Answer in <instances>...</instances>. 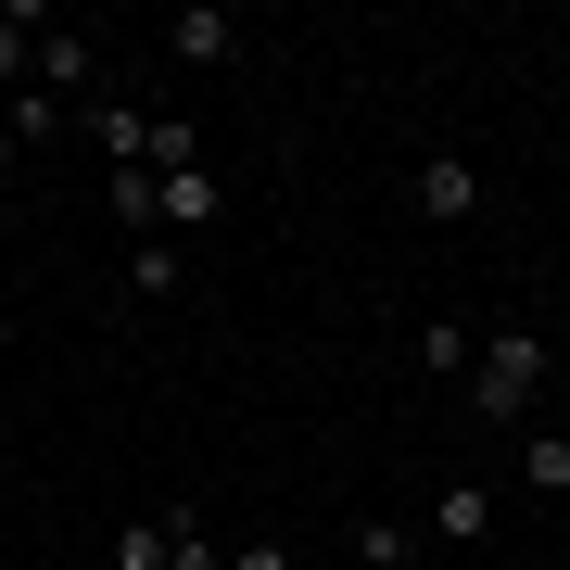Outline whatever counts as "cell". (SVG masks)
I'll list each match as a JSON object with an SVG mask.
<instances>
[{
	"label": "cell",
	"instance_id": "6da1fadb",
	"mask_svg": "<svg viewBox=\"0 0 570 570\" xmlns=\"http://www.w3.org/2000/svg\"><path fill=\"white\" fill-rule=\"evenodd\" d=\"M546 330H482V355H469V419L482 431H520L532 419V393H546Z\"/></svg>",
	"mask_w": 570,
	"mask_h": 570
},
{
	"label": "cell",
	"instance_id": "7a4b0ae2",
	"mask_svg": "<svg viewBox=\"0 0 570 570\" xmlns=\"http://www.w3.org/2000/svg\"><path fill=\"white\" fill-rule=\"evenodd\" d=\"M242 51V13H228V0H178V13H165V63H228Z\"/></svg>",
	"mask_w": 570,
	"mask_h": 570
},
{
	"label": "cell",
	"instance_id": "3957f363",
	"mask_svg": "<svg viewBox=\"0 0 570 570\" xmlns=\"http://www.w3.org/2000/svg\"><path fill=\"white\" fill-rule=\"evenodd\" d=\"M406 204H419L431 228H456V216H482V165H469V153H431L419 178H406Z\"/></svg>",
	"mask_w": 570,
	"mask_h": 570
},
{
	"label": "cell",
	"instance_id": "277c9868",
	"mask_svg": "<svg viewBox=\"0 0 570 570\" xmlns=\"http://www.w3.org/2000/svg\"><path fill=\"white\" fill-rule=\"evenodd\" d=\"M165 242H204V228H216V204H228V190H216V165H165Z\"/></svg>",
	"mask_w": 570,
	"mask_h": 570
},
{
	"label": "cell",
	"instance_id": "5b68a950",
	"mask_svg": "<svg viewBox=\"0 0 570 570\" xmlns=\"http://www.w3.org/2000/svg\"><path fill=\"white\" fill-rule=\"evenodd\" d=\"M431 532H444V546H494V494L469 482V469H456V482H431Z\"/></svg>",
	"mask_w": 570,
	"mask_h": 570
},
{
	"label": "cell",
	"instance_id": "8992f818",
	"mask_svg": "<svg viewBox=\"0 0 570 570\" xmlns=\"http://www.w3.org/2000/svg\"><path fill=\"white\" fill-rule=\"evenodd\" d=\"M406 355L431 367V381H469V355H482V343H469L456 317H419V330H406Z\"/></svg>",
	"mask_w": 570,
	"mask_h": 570
},
{
	"label": "cell",
	"instance_id": "52a82bcc",
	"mask_svg": "<svg viewBox=\"0 0 570 570\" xmlns=\"http://www.w3.org/2000/svg\"><path fill=\"white\" fill-rule=\"evenodd\" d=\"M165 570H228V546L204 532V508H165Z\"/></svg>",
	"mask_w": 570,
	"mask_h": 570
},
{
	"label": "cell",
	"instance_id": "ba28073f",
	"mask_svg": "<svg viewBox=\"0 0 570 570\" xmlns=\"http://www.w3.org/2000/svg\"><path fill=\"white\" fill-rule=\"evenodd\" d=\"M520 494H570V431H520Z\"/></svg>",
	"mask_w": 570,
	"mask_h": 570
},
{
	"label": "cell",
	"instance_id": "9c48e42d",
	"mask_svg": "<svg viewBox=\"0 0 570 570\" xmlns=\"http://www.w3.org/2000/svg\"><path fill=\"white\" fill-rule=\"evenodd\" d=\"M178 279H190V254H178V242H140V254H127V292H153V305H165Z\"/></svg>",
	"mask_w": 570,
	"mask_h": 570
},
{
	"label": "cell",
	"instance_id": "30bf717a",
	"mask_svg": "<svg viewBox=\"0 0 570 570\" xmlns=\"http://www.w3.org/2000/svg\"><path fill=\"white\" fill-rule=\"evenodd\" d=\"M406 558H419L406 520H367V532H355V570H406Z\"/></svg>",
	"mask_w": 570,
	"mask_h": 570
},
{
	"label": "cell",
	"instance_id": "8fae6325",
	"mask_svg": "<svg viewBox=\"0 0 570 570\" xmlns=\"http://www.w3.org/2000/svg\"><path fill=\"white\" fill-rule=\"evenodd\" d=\"M0 115H13V140H51V127H77V115L51 102V89H13V102H0Z\"/></svg>",
	"mask_w": 570,
	"mask_h": 570
},
{
	"label": "cell",
	"instance_id": "7c38bea8",
	"mask_svg": "<svg viewBox=\"0 0 570 570\" xmlns=\"http://www.w3.org/2000/svg\"><path fill=\"white\" fill-rule=\"evenodd\" d=\"M115 570H165V520H127L115 532Z\"/></svg>",
	"mask_w": 570,
	"mask_h": 570
},
{
	"label": "cell",
	"instance_id": "4fadbf2b",
	"mask_svg": "<svg viewBox=\"0 0 570 570\" xmlns=\"http://www.w3.org/2000/svg\"><path fill=\"white\" fill-rule=\"evenodd\" d=\"M228 570H292V546H228Z\"/></svg>",
	"mask_w": 570,
	"mask_h": 570
},
{
	"label": "cell",
	"instance_id": "5bb4252c",
	"mask_svg": "<svg viewBox=\"0 0 570 570\" xmlns=\"http://www.w3.org/2000/svg\"><path fill=\"white\" fill-rule=\"evenodd\" d=\"M13 153H26V140H13V115H0V178H13Z\"/></svg>",
	"mask_w": 570,
	"mask_h": 570
},
{
	"label": "cell",
	"instance_id": "9a60e30c",
	"mask_svg": "<svg viewBox=\"0 0 570 570\" xmlns=\"http://www.w3.org/2000/svg\"><path fill=\"white\" fill-rule=\"evenodd\" d=\"M0 469H13V444H0Z\"/></svg>",
	"mask_w": 570,
	"mask_h": 570
}]
</instances>
